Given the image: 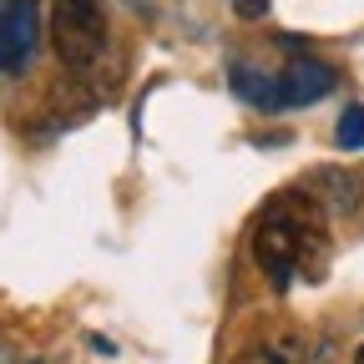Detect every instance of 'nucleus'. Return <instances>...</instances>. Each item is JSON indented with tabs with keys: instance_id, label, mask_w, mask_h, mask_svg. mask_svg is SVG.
<instances>
[{
	"instance_id": "6",
	"label": "nucleus",
	"mask_w": 364,
	"mask_h": 364,
	"mask_svg": "<svg viewBox=\"0 0 364 364\" xmlns=\"http://www.w3.org/2000/svg\"><path fill=\"white\" fill-rule=\"evenodd\" d=\"M339 142L344 147H364V107H349L339 117Z\"/></svg>"
},
{
	"instance_id": "9",
	"label": "nucleus",
	"mask_w": 364,
	"mask_h": 364,
	"mask_svg": "<svg viewBox=\"0 0 364 364\" xmlns=\"http://www.w3.org/2000/svg\"><path fill=\"white\" fill-rule=\"evenodd\" d=\"M354 364H364V349H359V354H354Z\"/></svg>"
},
{
	"instance_id": "3",
	"label": "nucleus",
	"mask_w": 364,
	"mask_h": 364,
	"mask_svg": "<svg viewBox=\"0 0 364 364\" xmlns=\"http://www.w3.org/2000/svg\"><path fill=\"white\" fill-rule=\"evenodd\" d=\"M41 46V6L36 0H6L0 6V76H21Z\"/></svg>"
},
{
	"instance_id": "7",
	"label": "nucleus",
	"mask_w": 364,
	"mask_h": 364,
	"mask_svg": "<svg viewBox=\"0 0 364 364\" xmlns=\"http://www.w3.org/2000/svg\"><path fill=\"white\" fill-rule=\"evenodd\" d=\"M233 364H289V349H279V344H258V349L238 354Z\"/></svg>"
},
{
	"instance_id": "8",
	"label": "nucleus",
	"mask_w": 364,
	"mask_h": 364,
	"mask_svg": "<svg viewBox=\"0 0 364 364\" xmlns=\"http://www.w3.org/2000/svg\"><path fill=\"white\" fill-rule=\"evenodd\" d=\"M233 11H238V16H263L268 0H233Z\"/></svg>"
},
{
	"instance_id": "4",
	"label": "nucleus",
	"mask_w": 364,
	"mask_h": 364,
	"mask_svg": "<svg viewBox=\"0 0 364 364\" xmlns=\"http://www.w3.org/2000/svg\"><path fill=\"white\" fill-rule=\"evenodd\" d=\"M273 86H279V112L284 107H309L334 86V71L324 61H314V56H294L279 76H273Z\"/></svg>"
},
{
	"instance_id": "1",
	"label": "nucleus",
	"mask_w": 364,
	"mask_h": 364,
	"mask_svg": "<svg viewBox=\"0 0 364 364\" xmlns=\"http://www.w3.org/2000/svg\"><path fill=\"white\" fill-rule=\"evenodd\" d=\"M318 218L324 213H318L304 193H289V198H279L263 213L258 233H253V253H258L263 273L273 279V289H289L299 263L324 253V228H318Z\"/></svg>"
},
{
	"instance_id": "5",
	"label": "nucleus",
	"mask_w": 364,
	"mask_h": 364,
	"mask_svg": "<svg viewBox=\"0 0 364 364\" xmlns=\"http://www.w3.org/2000/svg\"><path fill=\"white\" fill-rule=\"evenodd\" d=\"M318 193H324V203L334 213H349L359 203V177H349V172H318Z\"/></svg>"
},
{
	"instance_id": "2",
	"label": "nucleus",
	"mask_w": 364,
	"mask_h": 364,
	"mask_svg": "<svg viewBox=\"0 0 364 364\" xmlns=\"http://www.w3.org/2000/svg\"><path fill=\"white\" fill-rule=\"evenodd\" d=\"M51 46L66 71H91L107 51V21L97 0H51Z\"/></svg>"
}]
</instances>
